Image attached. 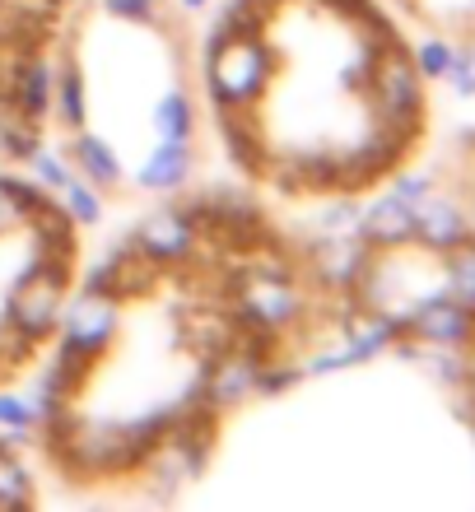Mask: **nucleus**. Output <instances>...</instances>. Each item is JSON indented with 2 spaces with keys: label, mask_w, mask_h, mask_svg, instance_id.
<instances>
[{
  "label": "nucleus",
  "mask_w": 475,
  "mask_h": 512,
  "mask_svg": "<svg viewBox=\"0 0 475 512\" xmlns=\"http://www.w3.org/2000/svg\"><path fill=\"white\" fill-rule=\"evenodd\" d=\"M354 340L340 256L243 187H191L89 256L28 382V452L75 503L168 508L257 405Z\"/></svg>",
  "instance_id": "nucleus-1"
},
{
  "label": "nucleus",
  "mask_w": 475,
  "mask_h": 512,
  "mask_svg": "<svg viewBox=\"0 0 475 512\" xmlns=\"http://www.w3.org/2000/svg\"><path fill=\"white\" fill-rule=\"evenodd\" d=\"M201 89L219 168L285 215L382 201L438 131L429 52L382 0H215Z\"/></svg>",
  "instance_id": "nucleus-2"
},
{
  "label": "nucleus",
  "mask_w": 475,
  "mask_h": 512,
  "mask_svg": "<svg viewBox=\"0 0 475 512\" xmlns=\"http://www.w3.org/2000/svg\"><path fill=\"white\" fill-rule=\"evenodd\" d=\"M47 145L94 205L136 215L219 168L196 0H70L52 56Z\"/></svg>",
  "instance_id": "nucleus-3"
},
{
  "label": "nucleus",
  "mask_w": 475,
  "mask_h": 512,
  "mask_svg": "<svg viewBox=\"0 0 475 512\" xmlns=\"http://www.w3.org/2000/svg\"><path fill=\"white\" fill-rule=\"evenodd\" d=\"M354 340L452 368L475 350V219L378 210L340 256Z\"/></svg>",
  "instance_id": "nucleus-4"
},
{
  "label": "nucleus",
  "mask_w": 475,
  "mask_h": 512,
  "mask_svg": "<svg viewBox=\"0 0 475 512\" xmlns=\"http://www.w3.org/2000/svg\"><path fill=\"white\" fill-rule=\"evenodd\" d=\"M89 266V229L70 196L0 163V401L47 364Z\"/></svg>",
  "instance_id": "nucleus-5"
},
{
  "label": "nucleus",
  "mask_w": 475,
  "mask_h": 512,
  "mask_svg": "<svg viewBox=\"0 0 475 512\" xmlns=\"http://www.w3.org/2000/svg\"><path fill=\"white\" fill-rule=\"evenodd\" d=\"M70 0H0V163H28L47 145L52 56Z\"/></svg>",
  "instance_id": "nucleus-6"
},
{
  "label": "nucleus",
  "mask_w": 475,
  "mask_h": 512,
  "mask_svg": "<svg viewBox=\"0 0 475 512\" xmlns=\"http://www.w3.org/2000/svg\"><path fill=\"white\" fill-rule=\"evenodd\" d=\"M424 52L475 70V0H382Z\"/></svg>",
  "instance_id": "nucleus-7"
},
{
  "label": "nucleus",
  "mask_w": 475,
  "mask_h": 512,
  "mask_svg": "<svg viewBox=\"0 0 475 512\" xmlns=\"http://www.w3.org/2000/svg\"><path fill=\"white\" fill-rule=\"evenodd\" d=\"M42 503V471L28 452L24 433L0 429V512Z\"/></svg>",
  "instance_id": "nucleus-8"
},
{
  "label": "nucleus",
  "mask_w": 475,
  "mask_h": 512,
  "mask_svg": "<svg viewBox=\"0 0 475 512\" xmlns=\"http://www.w3.org/2000/svg\"><path fill=\"white\" fill-rule=\"evenodd\" d=\"M452 387H457V405H462L466 424H471V433H475V350L452 368Z\"/></svg>",
  "instance_id": "nucleus-9"
}]
</instances>
